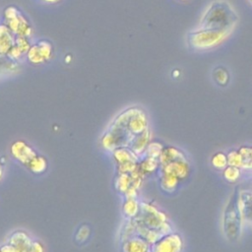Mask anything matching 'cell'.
Returning a JSON list of instances; mask_svg holds the SVG:
<instances>
[{
  "label": "cell",
  "mask_w": 252,
  "mask_h": 252,
  "mask_svg": "<svg viewBox=\"0 0 252 252\" xmlns=\"http://www.w3.org/2000/svg\"><path fill=\"white\" fill-rule=\"evenodd\" d=\"M238 21L234 8L225 0H215L205 9L197 28L233 32Z\"/></svg>",
  "instance_id": "obj_1"
},
{
  "label": "cell",
  "mask_w": 252,
  "mask_h": 252,
  "mask_svg": "<svg viewBox=\"0 0 252 252\" xmlns=\"http://www.w3.org/2000/svg\"><path fill=\"white\" fill-rule=\"evenodd\" d=\"M0 20L9 28L16 36L33 38L34 27L28 15L16 5L6 6L1 14Z\"/></svg>",
  "instance_id": "obj_2"
},
{
  "label": "cell",
  "mask_w": 252,
  "mask_h": 252,
  "mask_svg": "<svg viewBox=\"0 0 252 252\" xmlns=\"http://www.w3.org/2000/svg\"><path fill=\"white\" fill-rule=\"evenodd\" d=\"M231 32L213 29L196 28L187 34L188 45L196 50H208L221 44Z\"/></svg>",
  "instance_id": "obj_3"
},
{
  "label": "cell",
  "mask_w": 252,
  "mask_h": 252,
  "mask_svg": "<svg viewBox=\"0 0 252 252\" xmlns=\"http://www.w3.org/2000/svg\"><path fill=\"white\" fill-rule=\"evenodd\" d=\"M55 56V47L47 38H36L26 55V62L32 66H41L50 63Z\"/></svg>",
  "instance_id": "obj_4"
},
{
  "label": "cell",
  "mask_w": 252,
  "mask_h": 252,
  "mask_svg": "<svg viewBox=\"0 0 252 252\" xmlns=\"http://www.w3.org/2000/svg\"><path fill=\"white\" fill-rule=\"evenodd\" d=\"M8 243L15 248L16 252H43L42 244L37 240H33L23 230L13 232L8 239Z\"/></svg>",
  "instance_id": "obj_5"
},
{
  "label": "cell",
  "mask_w": 252,
  "mask_h": 252,
  "mask_svg": "<svg viewBox=\"0 0 252 252\" xmlns=\"http://www.w3.org/2000/svg\"><path fill=\"white\" fill-rule=\"evenodd\" d=\"M184 247L182 236L177 232L162 235L152 245V252H182Z\"/></svg>",
  "instance_id": "obj_6"
},
{
  "label": "cell",
  "mask_w": 252,
  "mask_h": 252,
  "mask_svg": "<svg viewBox=\"0 0 252 252\" xmlns=\"http://www.w3.org/2000/svg\"><path fill=\"white\" fill-rule=\"evenodd\" d=\"M11 154L15 159L28 166L32 160L38 156L37 153L26 142L16 141L11 146Z\"/></svg>",
  "instance_id": "obj_7"
},
{
  "label": "cell",
  "mask_w": 252,
  "mask_h": 252,
  "mask_svg": "<svg viewBox=\"0 0 252 252\" xmlns=\"http://www.w3.org/2000/svg\"><path fill=\"white\" fill-rule=\"evenodd\" d=\"M160 171L164 172H169L176 177H178L181 181L185 180L189 177L190 172H191V165L188 160V158L185 159H178L174 160L171 162H168L163 165H159Z\"/></svg>",
  "instance_id": "obj_8"
},
{
  "label": "cell",
  "mask_w": 252,
  "mask_h": 252,
  "mask_svg": "<svg viewBox=\"0 0 252 252\" xmlns=\"http://www.w3.org/2000/svg\"><path fill=\"white\" fill-rule=\"evenodd\" d=\"M23 70V63L16 62L6 55H0V81L15 77Z\"/></svg>",
  "instance_id": "obj_9"
},
{
  "label": "cell",
  "mask_w": 252,
  "mask_h": 252,
  "mask_svg": "<svg viewBox=\"0 0 252 252\" xmlns=\"http://www.w3.org/2000/svg\"><path fill=\"white\" fill-rule=\"evenodd\" d=\"M16 35L0 20V55H6L15 43Z\"/></svg>",
  "instance_id": "obj_10"
},
{
  "label": "cell",
  "mask_w": 252,
  "mask_h": 252,
  "mask_svg": "<svg viewBox=\"0 0 252 252\" xmlns=\"http://www.w3.org/2000/svg\"><path fill=\"white\" fill-rule=\"evenodd\" d=\"M185 158H188L184 154V152L181 151L180 149L174 146H164L158 158V161H159V165H163L174 160L185 159Z\"/></svg>",
  "instance_id": "obj_11"
},
{
  "label": "cell",
  "mask_w": 252,
  "mask_h": 252,
  "mask_svg": "<svg viewBox=\"0 0 252 252\" xmlns=\"http://www.w3.org/2000/svg\"><path fill=\"white\" fill-rule=\"evenodd\" d=\"M181 180L175 175L159 170V185L164 192L172 193L179 186Z\"/></svg>",
  "instance_id": "obj_12"
},
{
  "label": "cell",
  "mask_w": 252,
  "mask_h": 252,
  "mask_svg": "<svg viewBox=\"0 0 252 252\" xmlns=\"http://www.w3.org/2000/svg\"><path fill=\"white\" fill-rule=\"evenodd\" d=\"M150 139H151V132L149 130V128L147 130H145L144 132H142L141 134H138L134 140L132 141V143L130 144L131 146V150L137 155H141L143 153L146 152V149L150 143Z\"/></svg>",
  "instance_id": "obj_13"
},
{
  "label": "cell",
  "mask_w": 252,
  "mask_h": 252,
  "mask_svg": "<svg viewBox=\"0 0 252 252\" xmlns=\"http://www.w3.org/2000/svg\"><path fill=\"white\" fill-rule=\"evenodd\" d=\"M138 166L143 174H149L159 169V161L158 158L146 156Z\"/></svg>",
  "instance_id": "obj_14"
},
{
  "label": "cell",
  "mask_w": 252,
  "mask_h": 252,
  "mask_svg": "<svg viewBox=\"0 0 252 252\" xmlns=\"http://www.w3.org/2000/svg\"><path fill=\"white\" fill-rule=\"evenodd\" d=\"M221 172L223 179L230 184L236 183L242 176V168L231 165H227Z\"/></svg>",
  "instance_id": "obj_15"
},
{
  "label": "cell",
  "mask_w": 252,
  "mask_h": 252,
  "mask_svg": "<svg viewBox=\"0 0 252 252\" xmlns=\"http://www.w3.org/2000/svg\"><path fill=\"white\" fill-rule=\"evenodd\" d=\"M210 161H211V165L213 166V168L216 170H219V171H222L228 165L226 153H224L222 151H219V152L215 153L211 157Z\"/></svg>",
  "instance_id": "obj_16"
},
{
  "label": "cell",
  "mask_w": 252,
  "mask_h": 252,
  "mask_svg": "<svg viewBox=\"0 0 252 252\" xmlns=\"http://www.w3.org/2000/svg\"><path fill=\"white\" fill-rule=\"evenodd\" d=\"M32 172L35 173V174H40L42 172H44L47 168V161L45 159L44 157L42 156H36L32 162L27 166Z\"/></svg>",
  "instance_id": "obj_17"
},
{
  "label": "cell",
  "mask_w": 252,
  "mask_h": 252,
  "mask_svg": "<svg viewBox=\"0 0 252 252\" xmlns=\"http://www.w3.org/2000/svg\"><path fill=\"white\" fill-rule=\"evenodd\" d=\"M213 78H214V81L219 86H221V87L226 86L229 82V74H228L227 70L222 67H218L214 70Z\"/></svg>",
  "instance_id": "obj_18"
},
{
  "label": "cell",
  "mask_w": 252,
  "mask_h": 252,
  "mask_svg": "<svg viewBox=\"0 0 252 252\" xmlns=\"http://www.w3.org/2000/svg\"><path fill=\"white\" fill-rule=\"evenodd\" d=\"M124 212L130 218L137 217V215L139 214V212H140V205L134 199V197L127 199V201H126L125 205H124Z\"/></svg>",
  "instance_id": "obj_19"
},
{
  "label": "cell",
  "mask_w": 252,
  "mask_h": 252,
  "mask_svg": "<svg viewBox=\"0 0 252 252\" xmlns=\"http://www.w3.org/2000/svg\"><path fill=\"white\" fill-rule=\"evenodd\" d=\"M226 157H227V164L231 165V166H236V167H240L242 168L243 165V158L241 157V155L239 154L238 150H230L226 153Z\"/></svg>",
  "instance_id": "obj_20"
},
{
  "label": "cell",
  "mask_w": 252,
  "mask_h": 252,
  "mask_svg": "<svg viewBox=\"0 0 252 252\" xmlns=\"http://www.w3.org/2000/svg\"><path fill=\"white\" fill-rule=\"evenodd\" d=\"M163 147L164 146H162V144H160L159 142H150L146 149L145 155L148 157L158 158Z\"/></svg>",
  "instance_id": "obj_21"
},
{
  "label": "cell",
  "mask_w": 252,
  "mask_h": 252,
  "mask_svg": "<svg viewBox=\"0 0 252 252\" xmlns=\"http://www.w3.org/2000/svg\"><path fill=\"white\" fill-rule=\"evenodd\" d=\"M241 197L243 198V200L245 202V205H246V207H245V218H246V220L252 226V202L250 200V193L247 194V198H245L242 195H241Z\"/></svg>",
  "instance_id": "obj_22"
},
{
  "label": "cell",
  "mask_w": 252,
  "mask_h": 252,
  "mask_svg": "<svg viewBox=\"0 0 252 252\" xmlns=\"http://www.w3.org/2000/svg\"><path fill=\"white\" fill-rule=\"evenodd\" d=\"M237 150L243 158V162L251 159V146L243 145V146H240Z\"/></svg>",
  "instance_id": "obj_23"
},
{
  "label": "cell",
  "mask_w": 252,
  "mask_h": 252,
  "mask_svg": "<svg viewBox=\"0 0 252 252\" xmlns=\"http://www.w3.org/2000/svg\"><path fill=\"white\" fill-rule=\"evenodd\" d=\"M0 249H1L2 252H16L15 248L10 243H7V244L3 245Z\"/></svg>",
  "instance_id": "obj_24"
},
{
  "label": "cell",
  "mask_w": 252,
  "mask_h": 252,
  "mask_svg": "<svg viewBox=\"0 0 252 252\" xmlns=\"http://www.w3.org/2000/svg\"><path fill=\"white\" fill-rule=\"evenodd\" d=\"M36 1L43 5H55V4H58L61 0H36Z\"/></svg>",
  "instance_id": "obj_25"
},
{
  "label": "cell",
  "mask_w": 252,
  "mask_h": 252,
  "mask_svg": "<svg viewBox=\"0 0 252 252\" xmlns=\"http://www.w3.org/2000/svg\"><path fill=\"white\" fill-rule=\"evenodd\" d=\"M180 74V72L178 70H174V72H172V76L173 77H178Z\"/></svg>",
  "instance_id": "obj_26"
},
{
  "label": "cell",
  "mask_w": 252,
  "mask_h": 252,
  "mask_svg": "<svg viewBox=\"0 0 252 252\" xmlns=\"http://www.w3.org/2000/svg\"><path fill=\"white\" fill-rule=\"evenodd\" d=\"M2 173H3V170H2V167H1V165H0V178H1V176H2Z\"/></svg>",
  "instance_id": "obj_27"
},
{
  "label": "cell",
  "mask_w": 252,
  "mask_h": 252,
  "mask_svg": "<svg viewBox=\"0 0 252 252\" xmlns=\"http://www.w3.org/2000/svg\"><path fill=\"white\" fill-rule=\"evenodd\" d=\"M250 200H251V202H252V191L250 192Z\"/></svg>",
  "instance_id": "obj_28"
},
{
  "label": "cell",
  "mask_w": 252,
  "mask_h": 252,
  "mask_svg": "<svg viewBox=\"0 0 252 252\" xmlns=\"http://www.w3.org/2000/svg\"><path fill=\"white\" fill-rule=\"evenodd\" d=\"M251 159H252V146H251Z\"/></svg>",
  "instance_id": "obj_29"
},
{
  "label": "cell",
  "mask_w": 252,
  "mask_h": 252,
  "mask_svg": "<svg viewBox=\"0 0 252 252\" xmlns=\"http://www.w3.org/2000/svg\"><path fill=\"white\" fill-rule=\"evenodd\" d=\"M249 1H250V3H251V4H252V0H249Z\"/></svg>",
  "instance_id": "obj_30"
},
{
  "label": "cell",
  "mask_w": 252,
  "mask_h": 252,
  "mask_svg": "<svg viewBox=\"0 0 252 252\" xmlns=\"http://www.w3.org/2000/svg\"><path fill=\"white\" fill-rule=\"evenodd\" d=\"M180 1H186V0H180Z\"/></svg>",
  "instance_id": "obj_31"
},
{
  "label": "cell",
  "mask_w": 252,
  "mask_h": 252,
  "mask_svg": "<svg viewBox=\"0 0 252 252\" xmlns=\"http://www.w3.org/2000/svg\"><path fill=\"white\" fill-rule=\"evenodd\" d=\"M0 252H2V251H1V249H0Z\"/></svg>",
  "instance_id": "obj_32"
}]
</instances>
